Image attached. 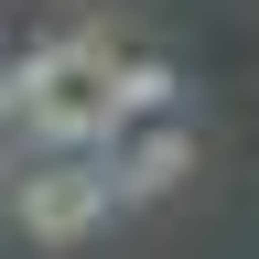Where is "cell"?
<instances>
[{
  "mask_svg": "<svg viewBox=\"0 0 259 259\" xmlns=\"http://www.w3.org/2000/svg\"><path fill=\"white\" fill-rule=\"evenodd\" d=\"M108 173H119V205H151V194H173V184L194 173V130H184V119H141V130L108 151Z\"/></svg>",
  "mask_w": 259,
  "mask_h": 259,
  "instance_id": "obj_2",
  "label": "cell"
},
{
  "mask_svg": "<svg viewBox=\"0 0 259 259\" xmlns=\"http://www.w3.org/2000/svg\"><path fill=\"white\" fill-rule=\"evenodd\" d=\"M173 97H184V76L162 54H119V87H108V108L141 130V119H173Z\"/></svg>",
  "mask_w": 259,
  "mask_h": 259,
  "instance_id": "obj_3",
  "label": "cell"
},
{
  "mask_svg": "<svg viewBox=\"0 0 259 259\" xmlns=\"http://www.w3.org/2000/svg\"><path fill=\"white\" fill-rule=\"evenodd\" d=\"M11 141H22V130H11V108H0V162H11Z\"/></svg>",
  "mask_w": 259,
  "mask_h": 259,
  "instance_id": "obj_4",
  "label": "cell"
},
{
  "mask_svg": "<svg viewBox=\"0 0 259 259\" xmlns=\"http://www.w3.org/2000/svg\"><path fill=\"white\" fill-rule=\"evenodd\" d=\"M108 216H119L108 151H32L22 173H11V227H22L32 248H87Z\"/></svg>",
  "mask_w": 259,
  "mask_h": 259,
  "instance_id": "obj_1",
  "label": "cell"
}]
</instances>
